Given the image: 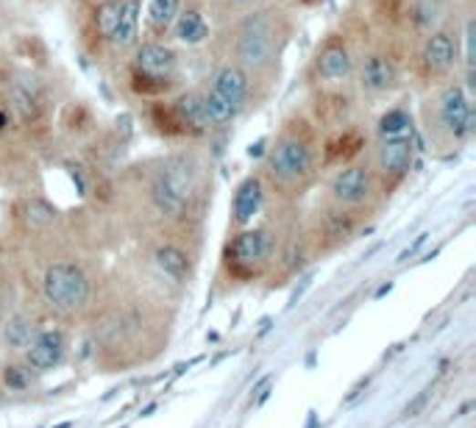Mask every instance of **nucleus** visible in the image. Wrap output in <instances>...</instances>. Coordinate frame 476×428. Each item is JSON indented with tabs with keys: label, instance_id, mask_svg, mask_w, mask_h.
I'll list each match as a JSON object with an SVG mask.
<instances>
[{
	"label": "nucleus",
	"instance_id": "20",
	"mask_svg": "<svg viewBox=\"0 0 476 428\" xmlns=\"http://www.w3.org/2000/svg\"><path fill=\"white\" fill-rule=\"evenodd\" d=\"M393 84V65L382 56H370L362 67V87L370 92H385Z\"/></svg>",
	"mask_w": 476,
	"mask_h": 428
},
{
	"label": "nucleus",
	"instance_id": "25",
	"mask_svg": "<svg viewBox=\"0 0 476 428\" xmlns=\"http://www.w3.org/2000/svg\"><path fill=\"white\" fill-rule=\"evenodd\" d=\"M176 15H179V0H150V6H148L150 25L159 28V31L173 25Z\"/></svg>",
	"mask_w": 476,
	"mask_h": 428
},
{
	"label": "nucleus",
	"instance_id": "6",
	"mask_svg": "<svg viewBox=\"0 0 476 428\" xmlns=\"http://www.w3.org/2000/svg\"><path fill=\"white\" fill-rule=\"evenodd\" d=\"M276 50V25L268 15H256L240 34V59L248 65H264Z\"/></svg>",
	"mask_w": 476,
	"mask_h": 428
},
{
	"label": "nucleus",
	"instance_id": "9",
	"mask_svg": "<svg viewBox=\"0 0 476 428\" xmlns=\"http://www.w3.org/2000/svg\"><path fill=\"white\" fill-rule=\"evenodd\" d=\"M332 195L337 203L346 206H359L367 200L370 195V173L365 168H343L335 178H332Z\"/></svg>",
	"mask_w": 476,
	"mask_h": 428
},
{
	"label": "nucleus",
	"instance_id": "8",
	"mask_svg": "<svg viewBox=\"0 0 476 428\" xmlns=\"http://www.w3.org/2000/svg\"><path fill=\"white\" fill-rule=\"evenodd\" d=\"M412 153H415V139L412 137L379 139V170H382V176L398 181L412 165Z\"/></svg>",
	"mask_w": 476,
	"mask_h": 428
},
{
	"label": "nucleus",
	"instance_id": "2",
	"mask_svg": "<svg viewBox=\"0 0 476 428\" xmlns=\"http://www.w3.org/2000/svg\"><path fill=\"white\" fill-rule=\"evenodd\" d=\"M89 292H92L89 276L76 261H53L42 276L45 303L59 314H73L84 309L89 301Z\"/></svg>",
	"mask_w": 476,
	"mask_h": 428
},
{
	"label": "nucleus",
	"instance_id": "7",
	"mask_svg": "<svg viewBox=\"0 0 476 428\" xmlns=\"http://www.w3.org/2000/svg\"><path fill=\"white\" fill-rule=\"evenodd\" d=\"M440 120L457 137L465 139L473 131V109L462 87H449L440 97Z\"/></svg>",
	"mask_w": 476,
	"mask_h": 428
},
{
	"label": "nucleus",
	"instance_id": "29",
	"mask_svg": "<svg viewBox=\"0 0 476 428\" xmlns=\"http://www.w3.org/2000/svg\"><path fill=\"white\" fill-rule=\"evenodd\" d=\"M476 25L468 23L465 25V67H468V78L473 84V67H476Z\"/></svg>",
	"mask_w": 476,
	"mask_h": 428
},
{
	"label": "nucleus",
	"instance_id": "31",
	"mask_svg": "<svg viewBox=\"0 0 476 428\" xmlns=\"http://www.w3.org/2000/svg\"><path fill=\"white\" fill-rule=\"evenodd\" d=\"M243 4H251V0H243Z\"/></svg>",
	"mask_w": 476,
	"mask_h": 428
},
{
	"label": "nucleus",
	"instance_id": "17",
	"mask_svg": "<svg viewBox=\"0 0 476 428\" xmlns=\"http://www.w3.org/2000/svg\"><path fill=\"white\" fill-rule=\"evenodd\" d=\"M317 73L329 81H337V78H346L351 73V56L343 45H329L321 56H317Z\"/></svg>",
	"mask_w": 476,
	"mask_h": 428
},
{
	"label": "nucleus",
	"instance_id": "26",
	"mask_svg": "<svg viewBox=\"0 0 476 428\" xmlns=\"http://www.w3.org/2000/svg\"><path fill=\"white\" fill-rule=\"evenodd\" d=\"M118 15H120V0H106V4L98 6V31L106 39H112V34H115Z\"/></svg>",
	"mask_w": 476,
	"mask_h": 428
},
{
	"label": "nucleus",
	"instance_id": "16",
	"mask_svg": "<svg viewBox=\"0 0 476 428\" xmlns=\"http://www.w3.org/2000/svg\"><path fill=\"white\" fill-rule=\"evenodd\" d=\"M457 56V45L451 42L449 34H435L429 36L427 47H423V62L429 70H449Z\"/></svg>",
	"mask_w": 476,
	"mask_h": 428
},
{
	"label": "nucleus",
	"instance_id": "27",
	"mask_svg": "<svg viewBox=\"0 0 476 428\" xmlns=\"http://www.w3.org/2000/svg\"><path fill=\"white\" fill-rule=\"evenodd\" d=\"M26 218H28V223H34V226H47V223H53L57 220V209H50L47 203H42V200H31L28 206H26Z\"/></svg>",
	"mask_w": 476,
	"mask_h": 428
},
{
	"label": "nucleus",
	"instance_id": "12",
	"mask_svg": "<svg viewBox=\"0 0 476 428\" xmlns=\"http://www.w3.org/2000/svg\"><path fill=\"white\" fill-rule=\"evenodd\" d=\"M262 209V184L259 178H245L237 192H234V200H232V214H234V223L237 226H245L251 223Z\"/></svg>",
	"mask_w": 476,
	"mask_h": 428
},
{
	"label": "nucleus",
	"instance_id": "28",
	"mask_svg": "<svg viewBox=\"0 0 476 428\" xmlns=\"http://www.w3.org/2000/svg\"><path fill=\"white\" fill-rule=\"evenodd\" d=\"M171 87V81H162V78H150V76H142V73H134V89L142 92V95H159Z\"/></svg>",
	"mask_w": 476,
	"mask_h": 428
},
{
	"label": "nucleus",
	"instance_id": "5",
	"mask_svg": "<svg viewBox=\"0 0 476 428\" xmlns=\"http://www.w3.org/2000/svg\"><path fill=\"white\" fill-rule=\"evenodd\" d=\"M67 348H70V340L62 329H39L36 337L31 340V345L23 351V362L36 372V376H42V372L57 370L65 362Z\"/></svg>",
	"mask_w": 476,
	"mask_h": 428
},
{
	"label": "nucleus",
	"instance_id": "11",
	"mask_svg": "<svg viewBox=\"0 0 476 428\" xmlns=\"http://www.w3.org/2000/svg\"><path fill=\"white\" fill-rule=\"evenodd\" d=\"M15 109L20 112L23 120H36L45 109V89L39 78L34 76H20L15 84Z\"/></svg>",
	"mask_w": 476,
	"mask_h": 428
},
{
	"label": "nucleus",
	"instance_id": "23",
	"mask_svg": "<svg viewBox=\"0 0 476 428\" xmlns=\"http://www.w3.org/2000/svg\"><path fill=\"white\" fill-rule=\"evenodd\" d=\"M412 137V120L404 109H393L379 120V139H398Z\"/></svg>",
	"mask_w": 476,
	"mask_h": 428
},
{
	"label": "nucleus",
	"instance_id": "18",
	"mask_svg": "<svg viewBox=\"0 0 476 428\" xmlns=\"http://www.w3.org/2000/svg\"><path fill=\"white\" fill-rule=\"evenodd\" d=\"M176 120L190 128V131H203L209 123H206V115H203V97L198 95H181L176 100Z\"/></svg>",
	"mask_w": 476,
	"mask_h": 428
},
{
	"label": "nucleus",
	"instance_id": "24",
	"mask_svg": "<svg viewBox=\"0 0 476 428\" xmlns=\"http://www.w3.org/2000/svg\"><path fill=\"white\" fill-rule=\"evenodd\" d=\"M34 379H36V372L26 362H12V364L4 367V384H6L9 392H26V390H31Z\"/></svg>",
	"mask_w": 476,
	"mask_h": 428
},
{
	"label": "nucleus",
	"instance_id": "22",
	"mask_svg": "<svg viewBox=\"0 0 476 428\" xmlns=\"http://www.w3.org/2000/svg\"><path fill=\"white\" fill-rule=\"evenodd\" d=\"M203 115H206V123H212V126H226L237 117V109L218 92H209L203 97Z\"/></svg>",
	"mask_w": 476,
	"mask_h": 428
},
{
	"label": "nucleus",
	"instance_id": "4",
	"mask_svg": "<svg viewBox=\"0 0 476 428\" xmlns=\"http://www.w3.org/2000/svg\"><path fill=\"white\" fill-rule=\"evenodd\" d=\"M271 173L282 184H298L312 173V150L295 137H285L271 150Z\"/></svg>",
	"mask_w": 476,
	"mask_h": 428
},
{
	"label": "nucleus",
	"instance_id": "30",
	"mask_svg": "<svg viewBox=\"0 0 476 428\" xmlns=\"http://www.w3.org/2000/svg\"><path fill=\"white\" fill-rule=\"evenodd\" d=\"M0 309H4V298H0Z\"/></svg>",
	"mask_w": 476,
	"mask_h": 428
},
{
	"label": "nucleus",
	"instance_id": "21",
	"mask_svg": "<svg viewBox=\"0 0 476 428\" xmlns=\"http://www.w3.org/2000/svg\"><path fill=\"white\" fill-rule=\"evenodd\" d=\"M173 25H176V36H179V42H184V45H201V42L209 36V25H206V20H203L198 12L176 15Z\"/></svg>",
	"mask_w": 476,
	"mask_h": 428
},
{
	"label": "nucleus",
	"instance_id": "15",
	"mask_svg": "<svg viewBox=\"0 0 476 428\" xmlns=\"http://www.w3.org/2000/svg\"><path fill=\"white\" fill-rule=\"evenodd\" d=\"M153 259H156L159 270H162V273H165L171 281H176V284H181V281L187 279V273H190V256H187L181 248H176V245L156 248Z\"/></svg>",
	"mask_w": 476,
	"mask_h": 428
},
{
	"label": "nucleus",
	"instance_id": "1",
	"mask_svg": "<svg viewBox=\"0 0 476 428\" xmlns=\"http://www.w3.org/2000/svg\"><path fill=\"white\" fill-rule=\"evenodd\" d=\"M195 184H198L195 162L190 156H176L156 173L153 187H150V198L162 214H168V218H179V214H184L190 206Z\"/></svg>",
	"mask_w": 476,
	"mask_h": 428
},
{
	"label": "nucleus",
	"instance_id": "19",
	"mask_svg": "<svg viewBox=\"0 0 476 428\" xmlns=\"http://www.w3.org/2000/svg\"><path fill=\"white\" fill-rule=\"evenodd\" d=\"M137 25H140V4L137 0H120V15H118L112 42L115 45H131L137 39Z\"/></svg>",
	"mask_w": 476,
	"mask_h": 428
},
{
	"label": "nucleus",
	"instance_id": "13",
	"mask_svg": "<svg viewBox=\"0 0 476 428\" xmlns=\"http://www.w3.org/2000/svg\"><path fill=\"white\" fill-rule=\"evenodd\" d=\"M36 331H39V326H36L34 317H28V314H12L6 320V326L0 329V340H4V345L9 351L23 353L31 345V340L36 337Z\"/></svg>",
	"mask_w": 476,
	"mask_h": 428
},
{
	"label": "nucleus",
	"instance_id": "14",
	"mask_svg": "<svg viewBox=\"0 0 476 428\" xmlns=\"http://www.w3.org/2000/svg\"><path fill=\"white\" fill-rule=\"evenodd\" d=\"M212 92H218L221 97H226L240 112L243 103H245V95H248V76L240 67H223L215 78V89Z\"/></svg>",
	"mask_w": 476,
	"mask_h": 428
},
{
	"label": "nucleus",
	"instance_id": "3",
	"mask_svg": "<svg viewBox=\"0 0 476 428\" xmlns=\"http://www.w3.org/2000/svg\"><path fill=\"white\" fill-rule=\"evenodd\" d=\"M274 256V237L262 229H245L240 231L229 248H226V264L237 276H254Z\"/></svg>",
	"mask_w": 476,
	"mask_h": 428
},
{
	"label": "nucleus",
	"instance_id": "10",
	"mask_svg": "<svg viewBox=\"0 0 476 428\" xmlns=\"http://www.w3.org/2000/svg\"><path fill=\"white\" fill-rule=\"evenodd\" d=\"M176 70V53L165 45H142L137 53V73L168 81Z\"/></svg>",
	"mask_w": 476,
	"mask_h": 428
}]
</instances>
